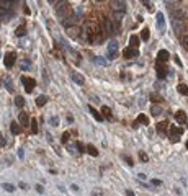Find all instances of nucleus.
<instances>
[{"instance_id": "36", "label": "nucleus", "mask_w": 188, "mask_h": 196, "mask_svg": "<svg viewBox=\"0 0 188 196\" xmlns=\"http://www.w3.org/2000/svg\"><path fill=\"white\" fill-rule=\"evenodd\" d=\"M139 159H141V160H144V162H147V160H149V157H147V154L141 152V154H139Z\"/></svg>"}, {"instance_id": "35", "label": "nucleus", "mask_w": 188, "mask_h": 196, "mask_svg": "<svg viewBox=\"0 0 188 196\" xmlns=\"http://www.w3.org/2000/svg\"><path fill=\"white\" fill-rule=\"evenodd\" d=\"M51 124H52V126H57V124H59V118H57V116H52V118H51Z\"/></svg>"}, {"instance_id": "18", "label": "nucleus", "mask_w": 188, "mask_h": 196, "mask_svg": "<svg viewBox=\"0 0 188 196\" xmlns=\"http://www.w3.org/2000/svg\"><path fill=\"white\" fill-rule=\"evenodd\" d=\"M85 152H88V154L93 155V157H96V155H98V150H96L95 146H92V144H88V146L85 147Z\"/></svg>"}, {"instance_id": "17", "label": "nucleus", "mask_w": 188, "mask_h": 196, "mask_svg": "<svg viewBox=\"0 0 188 196\" xmlns=\"http://www.w3.org/2000/svg\"><path fill=\"white\" fill-rule=\"evenodd\" d=\"M88 111H90V113L93 114V118H95L96 121H101V119H103V116H101V114H100L98 111H96V110L93 108V106H88Z\"/></svg>"}, {"instance_id": "21", "label": "nucleus", "mask_w": 188, "mask_h": 196, "mask_svg": "<svg viewBox=\"0 0 188 196\" xmlns=\"http://www.w3.org/2000/svg\"><path fill=\"white\" fill-rule=\"evenodd\" d=\"M101 113H103V116H106L108 119H113V116H111V110H110L108 106H101Z\"/></svg>"}, {"instance_id": "9", "label": "nucleus", "mask_w": 188, "mask_h": 196, "mask_svg": "<svg viewBox=\"0 0 188 196\" xmlns=\"http://www.w3.org/2000/svg\"><path fill=\"white\" fill-rule=\"evenodd\" d=\"M157 59H159V62H167L168 59H170V54H168V51L160 49V51H159V54H157Z\"/></svg>"}, {"instance_id": "28", "label": "nucleus", "mask_w": 188, "mask_h": 196, "mask_svg": "<svg viewBox=\"0 0 188 196\" xmlns=\"http://www.w3.org/2000/svg\"><path fill=\"white\" fill-rule=\"evenodd\" d=\"M141 39H142V41H147V39H149V29H147V28H144L141 31Z\"/></svg>"}, {"instance_id": "39", "label": "nucleus", "mask_w": 188, "mask_h": 196, "mask_svg": "<svg viewBox=\"0 0 188 196\" xmlns=\"http://www.w3.org/2000/svg\"><path fill=\"white\" fill-rule=\"evenodd\" d=\"M150 100H152V101H160L162 98H160L159 95H154V93H152V95H150Z\"/></svg>"}, {"instance_id": "32", "label": "nucleus", "mask_w": 188, "mask_h": 196, "mask_svg": "<svg viewBox=\"0 0 188 196\" xmlns=\"http://www.w3.org/2000/svg\"><path fill=\"white\" fill-rule=\"evenodd\" d=\"M26 34V29H25V26H20V28H17V36H25Z\"/></svg>"}, {"instance_id": "6", "label": "nucleus", "mask_w": 188, "mask_h": 196, "mask_svg": "<svg viewBox=\"0 0 188 196\" xmlns=\"http://www.w3.org/2000/svg\"><path fill=\"white\" fill-rule=\"evenodd\" d=\"M123 54H124L126 59H131V57H138L139 52H138V47H126Z\"/></svg>"}, {"instance_id": "20", "label": "nucleus", "mask_w": 188, "mask_h": 196, "mask_svg": "<svg viewBox=\"0 0 188 196\" xmlns=\"http://www.w3.org/2000/svg\"><path fill=\"white\" fill-rule=\"evenodd\" d=\"M167 124H168V123H165V121L159 123V124H157V131H159L160 134H165V133H167V128H168Z\"/></svg>"}, {"instance_id": "40", "label": "nucleus", "mask_w": 188, "mask_h": 196, "mask_svg": "<svg viewBox=\"0 0 188 196\" xmlns=\"http://www.w3.org/2000/svg\"><path fill=\"white\" fill-rule=\"evenodd\" d=\"M36 191L39 193V195H43V193H44V188H43L41 185H36Z\"/></svg>"}, {"instance_id": "7", "label": "nucleus", "mask_w": 188, "mask_h": 196, "mask_svg": "<svg viewBox=\"0 0 188 196\" xmlns=\"http://www.w3.org/2000/svg\"><path fill=\"white\" fill-rule=\"evenodd\" d=\"M170 134H172V141L175 142L177 137L183 134V129H182V128H177V126H170Z\"/></svg>"}, {"instance_id": "3", "label": "nucleus", "mask_w": 188, "mask_h": 196, "mask_svg": "<svg viewBox=\"0 0 188 196\" xmlns=\"http://www.w3.org/2000/svg\"><path fill=\"white\" fill-rule=\"evenodd\" d=\"M21 84L25 85V90L29 93L31 90H33V87L36 85V82H34L33 79H29V77H21Z\"/></svg>"}, {"instance_id": "37", "label": "nucleus", "mask_w": 188, "mask_h": 196, "mask_svg": "<svg viewBox=\"0 0 188 196\" xmlns=\"http://www.w3.org/2000/svg\"><path fill=\"white\" fill-rule=\"evenodd\" d=\"M61 141H62L64 144H67V141H69V133H64V134H62V139H61Z\"/></svg>"}, {"instance_id": "2", "label": "nucleus", "mask_w": 188, "mask_h": 196, "mask_svg": "<svg viewBox=\"0 0 188 196\" xmlns=\"http://www.w3.org/2000/svg\"><path fill=\"white\" fill-rule=\"evenodd\" d=\"M172 28H173V31L177 33V36L182 38V34L185 33L183 20H182V18H172Z\"/></svg>"}, {"instance_id": "1", "label": "nucleus", "mask_w": 188, "mask_h": 196, "mask_svg": "<svg viewBox=\"0 0 188 196\" xmlns=\"http://www.w3.org/2000/svg\"><path fill=\"white\" fill-rule=\"evenodd\" d=\"M56 13H57V17L64 21V20L72 17V8L69 7V3H67L66 0H59L57 3H56Z\"/></svg>"}, {"instance_id": "34", "label": "nucleus", "mask_w": 188, "mask_h": 196, "mask_svg": "<svg viewBox=\"0 0 188 196\" xmlns=\"http://www.w3.org/2000/svg\"><path fill=\"white\" fill-rule=\"evenodd\" d=\"M29 124H31V131H33V133H38V123H36V119H31V123H29Z\"/></svg>"}, {"instance_id": "41", "label": "nucleus", "mask_w": 188, "mask_h": 196, "mask_svg": "<svg viewBox=\"0 0 188 196\" xmlns=\"http://www.w3.org/2000/svg\"><path fill=\"white\" fill-rule=\"evenodd\" d=\"M123 159H124L126 162H128V165H129V167H133V165H134V163H133V160H131L129 157H126V155H124V157H123Z\"/></svg>"}, {"instance_id": "33", "label": "nucleus", "mask_w": 188, "mask_h": 196, "mask_svg": "<svg viewBox=\"0 0 188 196\" xmlns=\"http://www.w3.org/2000/svg\"><path fill=\"white\" fill-rule=\"evenodd\" d=\"M5 87H7V90H8V92H13V84H12V80L5 79Z\"/></svg>"}, {"instance_id": "8", "label": "nucleus", "mask_w": 188, "mask_h": 196, "mask_svg": "<svg viewBox=\"0 0 188 196\" xmlns=\"http://www.w3.org/2000/svg\"><path fill=\"white\" fill-rule=\"evenodd\" d=\"M18 121H20V124L23 126V128L29 126V118H28V114H26L25 111H21L20 114H18Z\"/></svg>"}, {"instance_id": "31", "label": "nucleus", "mask_w": 188, "mask_h": 196, "mask_svg": "<svg viewBox=\"0 0 188 196\" xmlns=\"http://www.w3.org/2000/svg\"><path fill=\"white\" fill-rule=\"evenodd\" d=\"M136 123H144V124H147L149 121H147V116H146V114H139L138 119H136Z\"/></svg>"}, {"instance_id": "25", "label": "nucleus", "mask_w": 188, "mask_h": 196, "mask_svg": "<svg viewBox=\"0 0 188 196\" xmlns=\"http://www.w3.org/2000/svg\"><path fill=\"white\" fill-rule=\"evenodd\" d=\"M180 39H182V44H183V47H187V49H188V31H185V33L182 34V38H180Z\"/></svg>"}, {"instance_id": "27", "label": "nucleus", "mask_w": 188, "mask_h": 196, "mask_svg": "<svg viewBox=\"0 0 188 196\" xmlns=\"http://www.w3.org/2000/svg\"><path fill=\"white\" fill-rule=\"evenodd\" d=\"M0 7H2L3 10H7V12H8L10 7H12V3H10V2H7V0H0Z\"/></svg>"}, {"instance_id": "19", "label": "nucleus", "mask_w": 188, "mask_h": 196, "mask_svg": "<svg viewBox=\"0 0 188 196\" xmlns=\"http://www.w3.org/2000/svg\"><path fill=\"white\" fill-rule=\"evenodd\" d=\"M10 129H12V133L17 136V134L21 133V126L18 124V123H12V124H10Z\"/></svg>"}, {"instance_id": "44", "label": "nucleus", "mask_w": 188, "mask_h": 196, "mask_svg": "<svg viewBox=\"0 0 188 196\" xmlns=\"http://www.w3.org/2000/svg\"><path fill=\"white\" fill-rule=\"evenodd\" d=\"M0 144H2V146H5V144H7V142H5V139L2 137V133H0Z\"/></svg>"}, {"instance_id": "5", "label": "nucleus", "mask_w": 188, "mask_h": 196, "mask_svg": "<svg viewBox=\"0 0 188 196\" xmlns=\"http://www.w3.org/2000/svg\"><path fill=\"white\" fill-rule=\"evenodd\" d=\"M15 57H17V56H15V52H7V54H5V57H3V64H5V67H12L13 64H15Z\"/></svg>"}, {"instance_id": "42", "label": "nucleus", "mask_w": 188, "mask_h": 196, "mask_svg": "<svg viewBox=\"0 0 188 196\" xmlns=\"http://www.w3.org/2000/svg\"><path fill=\"white\" fill-rule=\"evenodd\" d=\"M142 3H144V7H147V10H150V2L149 0H141Z\"/></svg>"}, {"instance_id": "26", "label": "nucleus", "mask_w": 188, "mask_h": 196, "mask_svg": "<svg viewBox=\"0 0 188 196\" xmlns=\"http://www.w3.org/2000/svg\"><path fill=\"white\" fill-rule=\"evenodd\" d=\"M129 44H131V47H138L139 46V38L138 36H131Z\"/></svg>"}, {"instance_id": "10", "label": "nucleus", "mask_w": 188, "mask_h": 196, "mask_svg": "<svg viewBox=\"0 0 188 196\" xmlns=\"http://www.w3.org/2000/svg\"><path fill=\"white\" fill-rule=\"evenodd\" d=\"M175 119L180 123V124H183V126H187V123H188V119H187V114H185L183 111H177V114H175Z\"/></svg>"}, {"instance_id": "16", "label": "nucleus", "mask_w": 188, "mask_h": 196, "mask_svg": "<svg viewBox=\"0 0 188 196\" xmlns=\"http://www.w3.org/2000/svg\"><path fill=\"white\" fill-rule=\"evenodd\" d=\"M48 103V96L46 95H39L36 98V106H44Z\"/></svg>"}, {"instance_id": "47", "label": "nucleus", "mask_w": 188, "mask_h": 196, "mask_svg": "<svg viewBox=\"0 0 188 196\" xmlns=\"http://www.w3.org/2000/svg\"><path fill=\"white\" fill-rule=\"evenodd\" d=\"M48 2H54V0H48Z\"/></svg>"}, {"instance_id": "24", "label": "nucleus", "mask_w": 188, "mask_h": 196, "mask_svg": "<svg viewBox=\"0 0 188 196\" xmlns=\"http://www.w3.org/2000/svg\"><path fill=\"white\" fill-rule=\"evenodd\" d=\"M178 92L182 93V95L188 96V87H187L185 84H180V85H178Z\"/></svg>"}, {"instance_id": "38", "label": "nucleus", "mask_w": 188, "mask_h": 196, "mask_svg": "<svg viewBox=\"0 0 188 196\" xmlns=\"http://www.w3.org/2000/svg\"><path fill=\"white\" fill-rule=\"evenodd\" d=\"M75 146H77V147L80 149V152H85V146L82 144V142H75Z\"/></svg>"}, {"instance_id": "29", "label": "nucleus", "mask_w": 188, "mask_h": 196, "mask_svg": "<svg viewBox=\"0 0 188 196\" xmlns=\"http://www.w3.org/2000/svg\"><path fill=\"white\" fill-rule=\"evenodd\" d=\"M15 105H17L18 108H23V106H25V100H23L21 96H17V98H15Z\"/></svg>"}, {"instance_id": "15", "label": "nucleus", "mask_w": 188, "mask_h": 196, "mask_svg": "<svg viewBox=\"0 0 188 196\" xmlns=\"http://www.w3.org/2000/svg\"><path fill=\"white\" fill-rule=\"evenodd\" d=\"M150 114H152V116H160V114H162V108L157 106V105H152V106H150Z\"/></svg>"}, {"instance_id": "22", "label": "nucleus", "mask_w": 188, "mask_h": 196, "mask_svg": "<svg viewBox=\"0 0 188 196\" xmlns=\"http://www.w3.org/2000/svg\"><path fill=\"white\" fill-rule=\"evenodd\" d=\"M123 13H124V12H113V21H118V23H121Z\"/></svg>"}, {"instance_id": "45", "label": "nucleus", "mask_w": 188, "mask_h": 196, "mask_svg": "<svg viewBox=\"0 0 188 196\" xmlns=\"http://www.w3.org/2000/svg\"><path fill=\"white\" fill-rule=\"evenodd\" d=\"M168 2H182V0H168Z\"/></svg>"}, {"instance_id": "46", "label": "nucleus", "mask_w": 188, "mask_h": 196, "mask_svg": "<svg viewBox=\"0 0 188 196\" xmlns=\"http://www.w3.org/2000/svg\"><path fill=\"white\" fill-rule=\"evenodd\" d=\"M7 2H10V3H13V2H15V0H7Z\"/></svg>"}, {"instance_id": "4", "label": "nucleus", "mask_w": 188, "mask_h": 196, "mask_svg": "<svg viewBox=\"0 0 188 196\" xmlns=\"http://www.w3.org/2000/svg\"><path fill=\"white\" fill-rule=\"evenodd\" d=\"M111 8H113V12H126V5L123 0H113Z\"/></svg>"}, {"instance_id": "23", "label": "nucleus", "mask_w": 188, "mask_h": 196, "mask_svg": "<svg viewBox=\"0 0 188 196\" xmlns=\"http://www.w3.org/2000/svg\"><path fill=\"white\" fill-rule=\"evenodd\" d=\"M157 25H159V28H160V29L164 28V13H162V12L157 13Z\"/></svg>"}, {"instance_id": "30", "label": "nucleus", "mask_w": 188, "mask_h": 196, "mask_svg": "<svg viewBox=\"0 0 188 196\" xmlns=\"http://www.w3.org/2000/svg\"><path fill=\"white\" fill-rule=\"evenodd\" d=\"M2 188H3L5 191H8V193L15 191V186H13V185H8V183H3V185H2Z\"/></svg>"}, {"instance_id": "49", "label": "nucleus", "mask_w": 188, "mask_h": 196, "mask_svg": "<svg viewBox=\"0 0 188 196\" xmlns=\"http://www.w3.org/2000/svg\"><path fill=\"white\" fill-rule=\"evenodd\" d=\"M187 147H188V142H187Z\"/></svg>"}, {"instance_id": "43", "label": "nucleus", "mask_w": 188, "mask_h": 196, "mask_svg": "<svg viewBox=\"0 0 188 196\" xmlns=\"http://www.w3.org/2000/svg\"><path fill=\"white\" fill-rule=\"evenodd\" d=\"M28 67H29V62H28V61H26L25 64H21V69H28Z\"/></svg>"}, {"instance_id": "11", "label": "nucleus", "mask_w": 188, "mask_h": 196, "mask_svg": "<svg viewBox=\"0 0 188 196\" xmlns=\"http://www.w3.org/2000/svg\"><path fill=\"white\" fill-rule=\"evenodd\" d=\"M116 51H118V43L116 41H111V43H110V46H108V57L111 59L113 56L116 54Z\"/></svg>"}, {"instance_id": "12", "label": "nucleus", "mask_w": 188, "mask_h": 196, "mask_svg": "<svg viewBox=\"0 0 188 196\" xmlns=\"http://www.w3.org/2000/svg\"><path fill=\"white\" fill-rule=\"evenodd\" d=\"M67 33H69L71 38H77V36H80V29L77 26H67Z\"/></svg>"}, {"instance_id": "14", "label": "nucleus", "mask_w": 188, "mask_h": 196, "mask_svg": "<svg viewBox=\"0 0 188 196\" xmlns=\"http://www.w3.org/2000/svg\"><path fill=\"white\" fill-rule=\"evenodd\" d=\"M155 67H157V75H159V79H165V69L162 67V62H159V61H157Z\"/></svg>"}, {"instance_id": "48", "label": "nucleus", "mask_w": 188, "mask_h": 196, "mask_svg": "<svg viewBox=\"0 0 188 196\" xmlns=\"http://www.w3.org/2000/svg\"><path fill=\"white\" fill-rule=\"evenodd\" d=\"M96 2H101V0H96Z\"/></svg>"}, {"instance_id": "13", "label": "nucleus", "mask_w": 188, "mask_h": 196, "mask_svg": "<svg viewBox=\"0 0 188 196\" xmlns=\"http://www.w3.org/2000/svg\"><path fill=\"white\" fill-rule=\"evenodd\" d=\"M72 80H74L77 85H84V84H85V79H84V77H82L80 74H75V72L72 74Z\"/></svg>"}]
</instances>
